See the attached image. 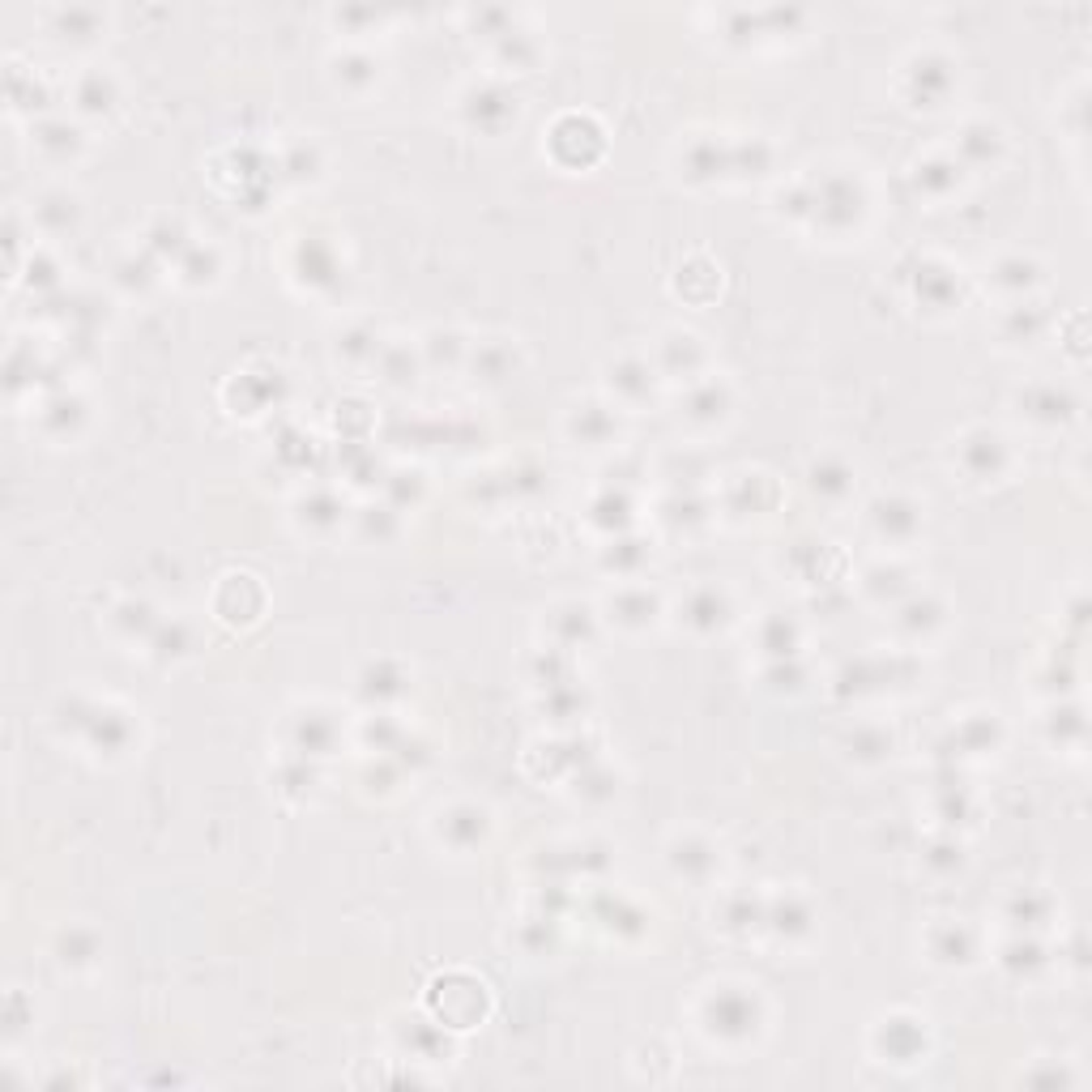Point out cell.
I'll return each mask as SVG.
<instances>
[{
  "label": "cell",
  "instance_id": "cell-1",
  "mask_svg": "<svg viewBox=\"0 0 1092 1092\" xmlns=\"http://www.w3.org/2000/svg\"><path fill=\"white\" fill-rule=\"evenodd\" d=\"M759 1024V1008L752 995L743 990H721V995L708 999V1033L721 1041H743L752 1037Z\"/></svg>",
  "mask_w": 1092,
  "mask_h": 1092
},
{
  "label": "cell",
  "instance_id": "cell-13",
  "mask_svg": "<svg viewBox=\"0 0 1092 1092\" xmlns=\"http://www.w3.org/2000/svg\"><path fill=\"white\" fill-rule=\"evenodd\" d=\"M483 832H487L483 811H474V806H457V811L444 819V837L452 850H470V845L483 841Z\"/></svg>",
  "mask_w": 1092,
  "mask_h": 1092
},
{
  "label": "cell",
  "instance_id": "cell-8",
  "mask_svg": "<svg viewBox=\"0 0 1092 1092\" xmlns=\"http://www.w3.org/2000/svg\"><path fill=\"white\" fill-rule=\"evenodd\" d=\"M913 85H917V98H922L926 107H939V98L948 94V85H952V69H948V60H939V56H922L913 65Z\"/></svg>",
  "mask_w": 1092,
  "mask_h": 1092
},
{
  "label": "cell",
  "instance_id": "cell-31",
  "mask_svg": "<svg viewBox=\"0 0 1092 1092\" xmlns=\"http://www.w3.org/2000/svg\"><path fill=\"white\" fill-rule=\"evenodd\" d=\"M610 432H615V419H610L606 410L585 406L581 414H576V436L589 440V444H602V440H610Z\"/></svg>",
  "mask_w": 1092,
  "mask_h": 1092
},
{
  "label": "cell",
  "instance_id": "cell-38",
  "mask_svg": "<svg viewBox=\"0 0 1092 1092\" xmlns=\"http://www.w3.org/2000/svg\"><path fill=\"white\" fill-rule=\"evenodd\" d=\"M948 183H956V163H926V167H917V188L943 192Z\"/></svg>",
  "mask_w": 1092,
  "mask_h": 1092
},
{
  "label": "cell",
  "instance_id": "cell-10",
  "mask_svg": "<svg viewBox=\"0 0 1092 1092\" xmlns=\"http://www.w3.org/2000/svg\"><path fill=\"white\" fill-rule=\"evenodd\" d=\"M701 363H704V350L692 334H674L666 346H661V367H666L670 376H692Z\"/></svg>",
  "mask_w": 1092,
  "mask_h": 1092
},
{
  "label": "cell",
  "instance_id": "cell-22",
  "mask_svg": "<svg viewBox=\"0 0 1092 1092\" xmlns=\"http://www.w3.org/2000/svg\"><path fill=\"white\" fill-rule=\"evenodd\" d=\"M952 290L956 282L948 269H935V265H922L917 269V294H926V303H935V308H948L952 303Z\"/></svg>",
  "mask_w": 1092,
  "mask_h": 1092
},
{
  "label": "cell",
  "instance_id": "cell-23",
  "mask_svg": "<svg viewBox=\"0 0 1092 1092\" xmlns=\"http://www.w3.org/2000/svg\"><path fill=\"white\" fill-rule=\"evenodd\" d=\"M112 98H116L112 78H103V73H85V78L78 81L81 112H107V107H112Z\"/></svg>",
  "mask_w": 1092,
  "mask_h": 1092
},
{
  "label": "cell",
  "instance_id": "cell-50",
  "mask_svg": "<svg viewBox=\"0 0 1092 1092\" xmlns=\"http://www.w3.org/2000/svg\"><path fill=\"white\" fill-rule=\"evenodd\" d=\"M303 508H312V521H338V517H334V512H338V504H334V499H329V495H316L312 504H303Z\"/></svg>",
  "mask_w": 1092,
  "mask_h": 1092
},
{
  "label": "cell",
  "instance_id": "cell-2",
  "mask_svg": "<svg viewBox=\"0 0 1092 1092\" xmlns=\"http://www.w3.org/2000/svg\"><path fill=\"white\" fill-rule=\"evenodd\" d=\"M811 210H815V218L824 227L841 231V227H850L854 218L862 214V192H858L850 180H824V183H819V192L811 196Z\"/></svg>",
  "mask_w": 1092,
  "mask_h": 1092
},
{
  "label": "cell",
  "instance_id": "cell-21",
  "mask_svg": "<svg viewBox=\"0 0 1092 1092\" xmlns=\"http://www.w3.org/2000/svg\"><path fill=\"white\" fill-rule=\"evenodd\" d=\"M329 743H334V721L312 713V717H299V752L303 755H325Z\"/></svg>",
  "mask_w": 1092,
  "mask_h": 1092
},
{
  "label": "cell",
  "instance_id": "cell-40",
  "mask_svg": "<svg viewBox=\"0 0 1092 1092\" xmlns=\"http://www.w3.org/2000/svg\"><path fill=\"white\" fill-rule=\"evenodd\" d=\"M594 512H598L594 521H602V525H610V512H615V530H623V521H628V495H615V491H606V495L594 504Z\"/></svg>",
  "mask_w": 1092,
  "mask_h": 1092
},
{
  "label": "cell",
  "instance_id": "cell-41",
  "mask_svg": "<svg viewBox=\"0 0 1092 1092\" xmlns=\"http://www.w3.org/2000/svg\"><path fill=\"white\" fill-rule=\"evenodd\" d=\"M883 752H888V739H883L879 730H862L858 739H850V755H858V759H879Z\"/></svg>",
  "mask_w": 1092,
  "mask_h": 1092
},
{
  "label": "cell",
  "instance_id": "cell-26",
  "mask_svg": "<svg viewBox=\"0 0 1092 1092\" xmlns=\"http://www.w3.org/2000/svg\"><path fill=\"white\" fill-rule=\"evenodd\" d=\"M1037 282V265L1024 261V256H1008V261L995 265V286L1003 290H1028Z\"/></svg>",
  "mask_w": 1092,
  "mask_h": 1092
},
{
  "label": "cell",
  "instance_id": "cell-44",
  "mask_svg": "<svg viewBox=\"0 0 1092 1092\" xmlns=\"http://www.w3.org/2000/svg\"><path fill=\"white\" fill-rule=\"evenodd\" d=\"M478 359H483V372H487L491 380L508 376V367H512V359H508L504 346H483V350H478Z\"/></svg>",
  "mask_w": 1092,
  "mask_h": 1092
},
{
  "label": "cell",
  "instance_id": "cell-47",
  "mask_svg": "<svg viewBox=\"0 0 1092 1092\" xmlns=\"http://www.w3.org/2000/svg\"><path fill=\"white\" fill-rule=\"evenodd\" d=\"M457 354H461V346H457V334H436V338H432V359H436V363H444V359L452 363V359H457Z\"/></svg>",
  "mask_w": 1092,
  "mask_h": 1092
},
{
  "label": "cell",
  "instance_id": "cell-43",
  "mask_svg": "<svg viewBox=\"0 0 1092 1092\" xmlns=\"http://www.w3.org/2000/svg\"><path fill=\"white\" fill-rule=\"evenodd\" d=\"M726 917H730V926H747V922H764V905H755V901H730V910H726Z\"/></svg>",
  "mask_w": 1092,
  "mask_h": 1092
},
{
  "label": "cell",
  "instance_id": "cell-7",
  "mask_svg": "<svg viewBox=\"0 0 1092 1092\" xmlns=\"http://www.w3.org/2000/svg\"><path fill=\"white\" fill-rule=\"evenodd\" d=\"M726 615H730V606H726V594H721V589H696L692 598H687V606H683V619L692 623L696 632H713V628H721V623H726Z\"/></svg>",
  "mask_w": 1092,
  "mask_h": 1092
},
{
  "label": "cell",
  "instance_id": "cell-49",
  "mask_svg": "<svg viewBox=\"0 0 1092 1092\" xmlns=\"http://www.w3.org/2000/svg\"><path fill=\"white\" fill-rule=\"evenodd\" d=\"M363 530H367V534H389V530H392L389 508H380V517H372V508H367V512H363Z\"/></svg>",
  "mask_w": 1092,
  "mask_h": 1092
},
{
  "label": "cell",
  "instance_id": "cell-29",
  "mask_svg": "<svg viewBox=\"0 0 1092 1092\" xmlns=\"http://www.w3.org/2000/svg\"><path fill=\"white\" fill-rule=\"evenodd\" d=\"M1003 964H1008V973L1028 977V973H1037V968L1046 964V956H1041V948H1037L1033 939H1015L1012 948H1008V956H1003Z\"/></svg>",
  "mask_w": 1092,
  "mask_h": 1092
},
{
  "label": "cell",
  "instance_id": "cell-11",
  "mask_svg": "<svg viewBox=\"0 0 1092 1092\" xmlns=\"http://www.w3.org/2000/svg\"><path fill=\"white\" fill-rule=\"evenodd\" d=\"M764 922L777 930L781 939H799V935H806V926H811V913H806L803 901L785 897V901L772 905V910H764Z\"/></svg>",
  "mask_w": 1092,
  "mask_h": 1092
},
{
  "label": "cell",
  "instance_id": "cell-18",
  "mask_svg": "<svg viewBox=\"0 0 1092 1092\" xmlns=\"http://www.w3.org/2000/svg\"><path fill=\"white\" fill-rule=\"evenodd\" d=\"M811 487H815V495H824V499H841L845 491L854 487V474L845 470L841 461H819L815 470H811Z\"/></svg>",
  "mask_w": 1092,
  "mask_h": 1092
},
{
  "label": "cell",
  "instance_id": "cell-35",
  "mask_svg": "<svg viewBox=\"0 0 1092 1092\" xmlns=\"http://www.w3.org/2000/svg\"><path fill=\"white\" fill-rule=\"evenodd\" d=\"M150 641L158 649V657H180L188 649V623H158Z\"/></svg>",
  "mask_w": 1092,
  "mask_h": 1092
},
{
  "label": "cell",
  "instance_id": "cell-19",
  "mask_svg": "<svg viewBox=\"0 0 1092 1092\" xmlns=\"http://www.w3.org/2000/svg\"><path fill=\"white\" fill-rule=\"evenodd\" d=\"M935 956L943 964H968V956H973V935H968L964 926H943L935 935Z\"/></svg>",
  "mask_w": 1092,
  "mask_h": 1092
},
{
  "label": "cell",
  "instance_id": "cell-9",
  "mask_svg": "<svg viewBox=\"0 0 1092 1092\" xmlns=\"http://www.w3.org/2000/svg\"><path fill=\"white\" fill-rule=\"evenodd\" d=\"M610 385H615L623 401L653 397V372H649V363H641V359H623L619 367H610Z\"/></svg>",
  "mask_w": 1092,
  "mask_h": 1092
},
{
  "label": "cell",
  "instance_id": "cell-17",
  "mask_svg": "<svg viewBox=\"0 0 1092 1092\" xmlns=\"http://www.w3.org/2000/svg\"><path fill=\"white\" fill-rule=\"evenodd\" d=\"M653 594L649 589H623V594L615 598V615L619 623H628V628H641V623H653Z\"/></svg>",
  "mask_w": 1092,
  "mask_h": 1092
},
{
  "label": "cell",
  "instance_id": "cell-27",
  "mask_svg": "<svg viewBox=\"0 0 1092 1092\" xmlns=\"http://www.w3.org/2000/svg\"><path fill=\"white\" fill-rule=\"evenodd\" d=\"M34 137H39V145H43L47 154H60V158H65V154H73V150H78V145H81L78 129H73V125H65V120H47V125H43L39 132H34Z\"/></svg>",
  "mask_w": 1092,
  "mask_h": 1092
},
{
  "label": "cell",
  "instance_id": "cell-42",
  "mask_svg": "<svg viewBox=\"0 0 1092 1092\" xmlns=\"http://www.w3.org/2000/svg\"><path fill=\"white\" fill-rule=\"evenodd\" d=\"M60 30L73 34V39H90V34H94V14H85V9H69V14H60Z\"/></svg>",
  "mask_w": 1092,
  "mask_h": 1092
},
{
  "label": "cell",
  "instance_id": "cell-48",
  "mask_svg": "<svg viewBox=\"0 0 1092 1092\" xmlns=\"http://www.w3.org/2000/svg\"><path fill=\"white\" fill-rule=\"evenodd\" d=\"M610 546H615V550H610V563L619 559V568H623V572L632 568V559H645V550H628V546H632V538H615Z\"/></svg>",
  "mask_w": 1092,
  "mask_h": 1092
},
{
  "label": "cell",
  "instance_id": "cell-39",
  "mask_svg": "<svg viewBox=\"0 0 1092 1092\" xmlns=\"http://www.w3.org/2000/svg\"><path fill=\"white\" fill-rule=\"evenodd\" d=\"M60 952H65L60 956L65 964H85L94 956V939L85 935V930H73V935H65V943H60Z\"/></svg>",
  "mask_w": 1092,
  "mask_h": 1092
},
{
  "label": "cell",
  "instance_id": "cell-37",
  "mask_svg": "<svg viewBox=\"0 0 1092 1092\" xmlns=\"http://www.w3.org/2000/svg\"><path fill=\"white\" fill-rule=\"evenodd\" d=\"M338 69H341V78H346L350 85H363V81H372V78H376V60H372V56H363V52L341 56V60H338Z\"/></svg>",
  "mask_w": 1092,
  "mask_h": 1092
},
{
  "label": "cell",
  "instance_id": "cell-14",
  "mask_svg": "<svg viewBox=\"0 0 1092 1092\" xmlns=\"http://www.w3.org/2000/svg\"><path fill=\"white\" fill-rule=\"evenodd\" d=\"M85 730H90V743L103 747V752H120V747L129 743V726L120 713H103V708H94L90 721H85Z\"/></svg>",
  "mask_w": 1092,
  "mask_h": 1092
},
{
  "label": "cell",
  "instance_id": "cell-12",
  "mask_svg": "<svg viewBox=\"0 0 1092 1092\" xmlns=\"http://www.w3.org/2000/svg\"><path fill=\"white\" fill-rule=\"evenodd\" d=\"M922 1028H917L913 1020H888V1028H883V1050H888V1059H901L910 1063L922 1054Z\"/></svg>",
  "mask_w": 1092,
  "mask_h": 1092
},
{
  "label": "cell",
  "instance_id": "cell-15",
  "mask_svg": "<svg viewBox=\"0 0 1092 1092\" xmlns=\"http://www.w3.org/2000/svg\"><path fill=\"white\" fill-rule=\"evenodd\" d=\"M713 866H717V854L708 850L704 841H683V845H674V870H679V875H687V879H704Z\"/></svg>",
  "mask_w": 1092,
  "mask_h": 1092
},
{
  "label": "cell",
  "instance_id": "cell-45",
  "mask_svg": "<svg viewBox=\"0 0 1092 1092\" xmlns=\"http://www.w3.org/2000/svg\"><path fill=\"white\" fill-rule=\"evenodd\" d=\"M559 623H568V632H572L568 645H576V641H585V636H589V610H576V606L559 610Z\"/></svg>",
  "mask_w": 1092,
  "mask_h": 1092
},
{
  "label": "cell",
  "instance_id": "cell-28",
  "mask_svg": "<svg viewBox=\"0 0 1092 1092\" xmlns=\"http://www.w3.org/2000/svg\"><path fill=\"white\" fill-rule=\"evenodd\" d=\"M299 261H303V269H308V278L316 282V286H321V282H334L338 278V261H334V252L325 248V243H303L299 248Z\"/></svg>",
  "mask_w": 1092,
  "mask_h": 1092
},
{
  "label": "cell",
  "instance_id": "cell-33",
  "mask_svg": "<svg viewBox=\"0 0 1092 1092\" xmlns=\"http://www.w3.org/2000/svg\"><path fill=\"white\" fill-rule=\"evenodd\" d=\"M401 692V674L389 666V661H380V666H372L363 674V696H376V701H385V696H397Z\"/></svg>",
  "mask_w": 1092,
  "mask_h": 1092
},
{
  "label": "cell",
  "instance_id": "cell-5",
  "mask_svg": "<svg viewBox=\"0 0 1092 1092\" xmlns=\"http://www.w3.org/2000/svg\"><path fill=\"white\" fill-rule=\"evenodd\" d=\"M1024 410H1028V419H1037V423H1066L1075 410V397L1066 389L1037 385L1024 392Z\"/></svg>",
  "mask_w": 1092,
  "mask_h": 1092
},
{
  "label": "cell",
  "instance_id": "cell-36",
  "mask_svg": "<svg viewBox=\"0 0 1092 1092\" xmlns=\"http://www.w3.org/2000/svg\"><path fill=\"white\" fill-rule=\"evenodd\" d=\"M341 354L354 363H367V359H380V341L376 334H367V329H354V334L341 338Z\"/></svg>",
  "mask_w": 1092,
  "mask_h": 1092
},
{
  "label": "cell",
  "instance_id": "cell-25",
  "mask_svg": "<svg viewBox=\"0 0 1092 1092\" xmlns=\"http://www.w3.org/2000/svg\"><path fill=\"white\" fill-rule=\"evenodd\" d=\"M759 645L768 649L772 657H794V645H799V632H794V623L785 619V615H772L768 623H764V636H759Z\"/></svg>",
  "mask_w": 1092,
  "mask_h": 1092
},
{
  "label": "cell",
  "instance_id": "cell-34",
  "mask_svg": "<svg viewBox=\"0 0 1092 1092\" xmlns=\"http://www.w3.org/2000/svg\"><path fill=\"white\" fill-rule=\"evenodd\" d=\"M901 623L910 632H930L939 623V606L930 602V598H910V602L901 606Z\"/></svg>",
  "mask_w": 1092,
  "mask_h": 1092
},
{
  "label": "cell",
  "instance_id": "cell-6",
  "mask_svg": "<svg viewBox=\"0 0 1092 1092\" xmlns=\"http://www.w3.org/2000/svg\"><path fill=\"white\" fill-rule=\"evenodd\" d=\"M961 461H964V470L973 474V478H995L1003 470V440L990 436V432L968 436L964 448H961Z\"/></svg>",
  "mask_w": 1092,
  "mask_h": 1092
},
{
  "label": "cell",
  "instance_id": "cell-30",
  "mask_svg": "<svg viewBox=\"0 0 1092 1092\" xmlns=\"http://www.w3.org/2000/svg\"><path fill=\"white\" fill-rule=\"evenodd\" d=\"M687 167H692V176H721V171H730V150H717L713 141L692 145Z\"/></svg>",
  "mask_w": 1092,
  "mask_h": 1092
},
{
  "label": "cell",
  "instance_id": "cell-3",
  "mask_svg": "<svg viewBox=\"0 0 1092 1092\" xmlns=\"http://www.w3.org/2000/svg\"><path fill=\"white\" fill-rule=\"evenodd\" d=\"M470 120L478 129H499L504 120L517 116V103H512L508 90H499V85H478V90L470 94Z\"/></svg>",
  "mask_w": 1092,
  "mask_h": 1092
},
{
  "label": "cell",
  "instance_id": "cell-20",
  "mask_svg": "<svg viewBox=\"0 0 1092 1092\" xmlns=\"http://www.w3.org/2000/svg\"><path fill=\"white\" fill-rule=\"evenodd\" d=\"M961 154L968 158V163H986V158L999 154V132L990 125H968L961 132Z\"/></svg>",
  "mask_w": 1092,
  "mask_h": 1092
},
{
  "label": "cell",
  "instance_id": "cell-4",
  "mask_svg": "<svg viewBox=\"0 0 1092 1092\" xmlns=\"http://www.w3.org/2000/svg\"><path fill=\"white\" fill-rule=\"evenodd\" d=\"M870 517H875V530L883 538H892V543L913 538L917 525H922V517H917V508L910 504V499H879V504L870 508Z\"/></svg>",
  "mask_w": 1092,
  "mask_h": 1092
},
{
  "label": "cell",
  "instance_id": "cell-46",
  "mask_svg": "<svg viewBox=\"0 0 1092 1092\" xmlns=\"http://www.w3.org/2000/svg\"><path fill=\"white\" fill-rule=\"evenodd\" d=\"M188 252H192V261H183V274H188L192 282L210 278V269H214V252H201V248H188Z\"/></svg>",
  "mask_w": 1092,
  "mask_h": 1092
},
{
  "label": "cell",
  "instance_id": "cell-24",
  "mask_svg": "<svg viewBox=\"0 0 1092 1092\" xmlns=\"http://www.w3.org/2000/svg\"><path fill=\"white\" fill-rule=\"evenodd\" d=\"M39 223H43L47 231H69L73 223H78V201H73V196H65V192L43 196V201H39Z\"/></svg>",
  "mask_w": 1092,
  "mask_h": 1092
},
{
  "label": "cell",
  "instance_id": "cell-16",
  "mask_svg": "<svg viewBox=\"0 0 1092 1092\" xmlns=\"http://www.w3.org/2000/svg\"><path fill=\"white\" fill-rule=\"evenodd\" d=\"M687 414L701 423H713L726 414V389L717 385V380H708V385H696L692 392H687Z\"/></svg>",
  "mask_w": 1092,
  "mask_h": 1092
},
{
  "label": "cell",
  "instance_id": "cell-32",
  "mask_svg": "<svg viewBox=\"0 0 1092 1092\" xmlns=\"http://www.w3.org/2000/svg\"><path fill=\"white\" fill-rule=\"evenodd\" d=\"M116 623H120V628H125L129 636H154V628H158L154 610L145 606V602H125V606L116 610Z\"/></svg>",
  "mask_w": 1092,
  "mask_h": 1092
}]
</instances>
